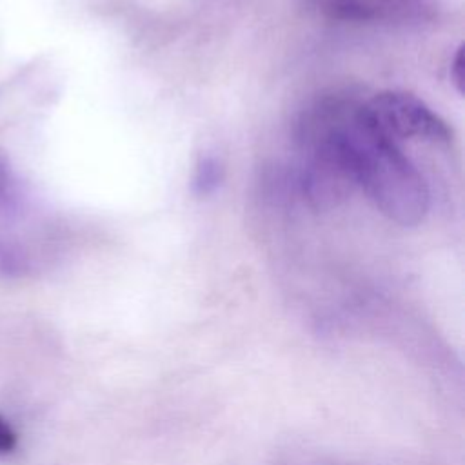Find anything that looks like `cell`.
I'll list each match as a JSON object with an SVG mask.
<instances>
[{"instance_id": "6da1fadb", "label": "cell", "mask_w": 465, "mask_h": 465, "mask_svg": "<svg viewBox=\"0 0 465 465\" xmlns=\"http://www.w3.org/2000/svg\"><path fill=\"white\" fill-rule=\"evenodd\" d=\"M361 104L347 131L356 183L385 218L414 227L429 211L427 182L400 145L381 138L367 124Z\"/></svg>"}, {"instance_id": "7a4b0ae2", "label": "cell", "mask_w": 465, "mask_h": 465, "mask_svg": "<svg viewBox=\"0 0 465 465\" xmlns=\"http://www.w3.org/2000/svg\"><path fill=\"white\" fill-rule=\"evenodd\" d=\"M367 124L385 140L449 143L452 133L421 98L407 91H381L361 104Z\"/></svg>"}, {"instance_id": "3957f363", "label": "cell", "mask_w": 465, "mask_h": 465, "mask_svg": "<svg viewBox=\"0 0 465 465\" xmlns=\"http://www.w3.org/2000/svg\"><path fill=\"white\" fill-rule=\"evenodd\" d=\"M323 18L345 24H378L412 15L421 0H307Z\"/></svg>"}, {"instance_id": "277c9868", "label": "cell", "mask_w": 465, "mask_h": 465, "mask_svg": "<svg viewBox=\"0 0 465 465\" xmlns=\"http://www.w3.org/2000/svg\"><path fill=\"white\" fill-rule=\"evenodd\" d=\"M223 178V167L214 156H202L196 163L194 178H193V189L196 194L205 196L218 189L220 182Z\"/></svg>"}, {"instance_id": "5b68a950", "label": "cell", "mask_w": 465, "mask_h": 465, "mask_svg": "<svg viewBox=\"0 0 465 465\" xmlns=\"http://www.w3.org/2000/svg\"><path fill=\"white\" fill-rule=\"evenodd\" d=\"M16 447V434L11 425L0 416V456L11 452Z\"/></svg>"}, {"instance_id": "8992f818", "label": "cell", "mask_w": 465, "mask_h": 465, "mask_svg": "<svg viewBox=\"0 0 465 465\" xmlns=\"http://www.w3.org/2000/svg\"><path fill=\"white\" fill-rule=\"evenodd\" d=\"M450 76L458 87V91H463V47H460L452 58L450 65Z\"/></svg>"}]
</instances>
